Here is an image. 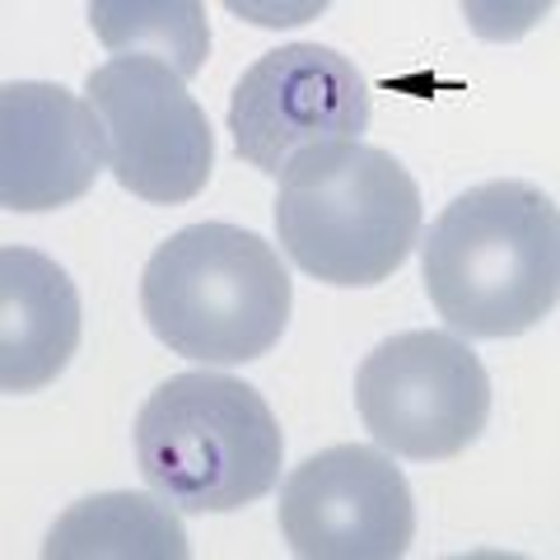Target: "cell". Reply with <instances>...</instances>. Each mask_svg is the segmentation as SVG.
Listing matches in <instances>:
<instances>
[{
    "label": "cell",
    "instance_id": "ba28073f",
    "mask_svg": "<svg viewBox=\"0 0 560 560\" xmlns=\"http://www.w3.org/2000/svg\"><path fill=\"white\" fill-rule=\"evenodd\" d=\"M280 537L304 560H397L416 541V500L383 448L331 444L280 486Z\"/></svg>",
    "mask_w": 560,
    "mask_h": 560
},
{
    "label": "cell",
    "instance_id": "8992f818",
    "mask_svg": "<svg viewBox=\"0 0 560 560\" xmlns=\"http://www.w3.org/2000/svg\"><path fill=\"white\" fill-rule=\"evenodd\" d=\"M84 103L94 108L108 168L131 197L150 206H183L201 197L215 168V136L187 80L164 61L113 57L90 70Z\"/></svg>",
    "mask_w": 560,
    "mask_h": 560
},
{
    "label": "cell",
    "instance_id": "5b68a950",
    "mask_svg": "<svg viewBox=\"0 0 560 560\" xmlns=\"http://www.w3.org/2000/svg\"><path fill=\"white\" fill-rule=\"evenodd\" d=\"M355 411L378 448L411 463H444L481 440L490 374L453 331H397L355 370Z\"/></svg>",
    "mask_w": 560,
    "mask_h": 560
},
{
    "label": "cell",
    "instance_id": "6da1fadb",
    "mask_svg": "<svg viewBox=\"0 0 560 560\" xmlns=\"http://www.w3.org/2000/svg\"><path fill=\"white\" fill-rule=\"evenodd\" d=\"M420 276L467 341L533 331L560 300V210L541 187L495 178L453 197L420 238Z\"/></svg>",
    "mask_w": 560,
    "mask_h": 560
},
{
    "label": "cell",
    "instance_id": "277c9868",
    "mask_svg": "<svg viewBox=\"0 0 560 560\" xmlns=\"http://www.w3.org/2000/svg\"><path fill=\"white\" fill-rule=\"evenodd\" d=\"M285 434L253 383L187 370L160 383L136 416V463L183 514H238L280 481Z\"/></svg>",
    "mask_w": 560,
    "mask_h": 560
},
{
    "label": "cell",
    "instance_id": "52a82bcc",
    "mask_svg": "<svg viewBox=\"0 0 560 560\" xmlns=\"http://www.w3.org/2000/svg\"><path fill=\"white\" fill-rule=\"evenodd\" d=\"M370 113V84L355 61L323 43H290L243 70L230 98V136L238 160L280 178L304 150L360 140Z\"/></svg>",
    "mask_w": 560,
    "mask_h": 560
},
{
    "label": "cell",
    "instance_id": "7c38bea8",
    "mask_svg": "<svg viewBox=\"0 0 560 560\" xmlns=\"http://www.w3.org/2000/svg\"><path fill=\"white\" fill-rule=\"evenodd\" d=\"M90 24L117 57H150L191 80L206 66L210 28L197 0H94Z\"/></svg>",
    "mask_w": 560,
    "mask_h": 560
},
{
    "label": "cell",
    "instance_id": "7a4b0ae2",
    "mask_svg": "<svg viewBox=\"0 0 560 560\" xmlns=\"http://www.w3.org/2000/svg\"><path fill=\"white\" fill-rule=\"evenodd\" d=\"M294 285L280 253L238 224H187L150 253L140 313L173 355L248 364L285 337Z\"/></svg>",
    "mask_w": 560,
    "mask_h": 560
},
{
    "label": "cell",
    "instance_id": "8fae6325",
    "mask_svg": "<svg viewBox=\"0 0 560 560\" xmlns=\"http://www.w3.org/2000/svg\"><path fill=\"white\" fill-rule=\"evenodd\" d=\"M47 560H187L191 541L168 500L108 490L75 500L51 523L43 541Z\"/></svg>",
    "mask_w": 560,
    "mask_h": 560
},
{
    "label": "cell",
    "instance_id": "3957f363",
    "mask_svg": "<svg viewBox=\"0 0 560 560\" xmlns=\"http://www.w3.org/2000/svg\"><path fill=\"white\" fill-rule=\"evenodd\" d=\"M276 234L304 276L370 290L420 243V187L388 150L364 140L304 150L280 173Z\"/></svg>",
    "mask_w": 560,
    "mask_h": 560
},
{
    "label": "cell",
    "instance_id": "9c48e42d",
    "mask_svg": "<svg viewBox=\"0 0 560 560\" xmlns=\"http://www.w3.org/2000/svg\"><path fill=\"white\" fill-rule=\"evenodd\" d=\"M108 168L94 108L66 84L10 80L0 90V206L14 215L75 206Z\"/></svg>",
    "mask_w": 560,
    "mask_h": 560
},
{
    "label": "cell",
    "instance_id": "30bf717a",
    "mask_svg": "<svg viewBox=\"0 0 560 560\" xmlns=\"http://www.w3.org/2000/svg\"><path fill=\"white\" fill-rule=\"evenodd\" d=\"M80 290L47 253H0V393H43L80 350Z\"/></svg>",
    "mask_w": 560,
    "mask_h": 560
}]
</instances>
